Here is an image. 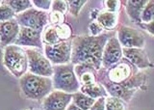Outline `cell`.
<instances>
[{"label": "cell", "instance_id": "277c9868", "mask_svg": "<svg viewBox=\"0 0 154 110\" xmlns=\"http://www.w3.org/2000/svg\"><path fill=\"white\" fill-rule=\"evenodd\" d=\"M72 63L65 65H55L54 74L52 76L53 87L63 92L74 94L81 88L80 81L77 78Z\"/></svg>", "mask_w": 154, "mask_h": 110}, {"label": "cell", "instance_id": "2e32d148", "mask_svg": "<svg viewBox=\"0 0 154 110\" xmlns=\"http://www.w3.org/2000/svg\"><path fill=\"white\" fill-rule=\"evenodd\" d=\"M147 3L148 1H146V0H136V1L129 0V1H122V4L125 6V9H126V13L128 17L134 22H142L141 16Z\"/></svg>", "mask_w": 154, "mask_h": 110}, {"label": "cell", "instance_id": "1f68e13d", "mask_svg": "<svg viewBox=\"0 0 154 110\" xmlns=\"http://www.w3.org/2000/svg\"><path fill=\"white\" fill-rule=\"evenodd\" d=\"M90 110H106V98H99Z\"/></svg>", "mask_w": 154, "mask_h": 110}, {"label": "cell", "instance_id": "5b68a950", "mask_svg": "<svg viewBox=\"0 0 154 110\" xmlns=\"http://www.w3.org/2000/svg\"><path fill=\"white\" fill-rule=\"evenodd\" d=\"M3 64L14 76L20 78L28 71V57L26 51L17 45L4 47Z\"/></svg>", "mask_w": 154, "mask_h": 110}, {"label": "cell", "instance_id": "f546056e", "mask_svg": "<svg viewBox=\"0 0 154 110\" xmlns=\"http://www.w3.org/2000/svg\"><path fill=\"white\" fill-rule=\"evenodd\" d=\"M89 30L91 32V36H98L103 32L104 29H103V27L99 24V22L96 20V21H93L90 23Z\"/></svg>", "mask_w": 154, "mask_h": 110}, {"label": "cell", "instance_id": "3957f363", "mask_svg": "<svg viewBox=\"0 0 154 110\" xmlns=\"http://www.w3.org/2000/svg\"><path fill=\"white\" fill-rule=\"evenodd\" d=\"M138 70L139 69L136 68L131 62L122 58L119 63L111 67L110 69H104V71L106 77L111 82L125 86L129 89L137 90L139 88V83L134 75L139 73Z\"/></svg>", "mask_w": 154, "mask_h": 110}, {"label": "cell", "instance_id": "30bf717a", "mask_svg": "<svg viewBox=\"0 0 154 110\" xmlns=\"http://www.w3.org/2000/svg\"><path fill=\"white\" fill-rule=\"evenodd\" d=\"M72 102V94L55 90L42 99L43 110H66Z\"/></svg>", "mask_w": 154, "mask_h": 110}, {"label": "cell", "instance_id": "f1b7e54d", "mask_svg": "<svg viewBox=\"0 0 154 110\" xmlns=\"http://www.w3.org/2000/svg\"><path fill=\"white\" fill-rule=\"evenodd\" d=\"M33 5L35 6L38 10H43V11H48L52 7V2L50 0H34Z\"/></svg>", "mask_w": 154, "mask_h": 110}, {"label": "cell", "instance_id": "8992f818", "mask_svg": "<svg viewBox=\"0 0 154 110\" xmlns=\"http://www.w3.org/2000/svg\"><path fill=\"white\" fill-rule=\"evenodd\" d=\"M25 51L28 57L29 73L45 77H52L54 74V66L45 55H43L40 50L33 49H27Z\"/></svg>", "mask_w": 154, "mask_h": 110}, {"label": "cell", "instance_id": "603a6c76", "mask_svg": "<svg viewBox=\"0 0 154 110\" xmlns=\"http://www.w3.org/2000/svg\"><path fill=\"white\" fill-rule=\"evenodd\" d=\"M106 110H126L124 100L115 97L106 98Z\"/></svg>", "mask_w": 154, "mask_h": 110}, {"label": "cell", "instance_id": "4fadbf2b", "mask_svg": "<svg viewBox=\"0 0 154 110\" xmlns=\"http://www.w3.org/2000/svg\"><path fill=\"white\" fill-rule=\"evenodd\" d=\"M19 30H20V25L18 24L17 20L1 22V25H0L1 46L6 47L11 46L13 42H16L19 34Z\"/></svg>", "mask_w": 154, "mask_h": 110}, {"label": "cell", "instance_id": "e575fe53", "mask_svg": "<svg viewBox=\"0 0 154 110\" xmlns=\"http://www.w3.org/2000/svg\"><path fill=\"white\" fill-rule=\"evenodd\" d=\"M26 110H33V109H26Z\"/></svg>", "mask_w": 154, "mask_h": 110}, {"label": "cell", "instance_id": "7a4b0ae2", "mask_svg": "<svg viewBox=\"0 0 154 110\" xmlns=\"http://www.w3.org/2000/svg\"><path fill=\"white\" fill-rule=\"evenodd\" d=\"M19 86L26 99L41 100L52 92L53 80L51 77L26 73L19 78Z\"/></svg>", "mask_w": 154, "mask_h": 110}, {"label": "cell", "instance_id": "cb8c5ba5", "mask_svg": "<svg viewBox=\"0 0 154 110\" xmlns=\"http://www.w3.org/2000/svg\"><path fill=\"white\" fill-rule=\"evenodd\" d=\"M141 20L146 23H149L154 20V0L148 1L146 6L144 7L141 16Z\"/></svg>", "mask_w": 154, "mask_h": 110}, {"label": "cell", "instance_id": "ac0fdd59", "mask_svg": "<svg viewBox=\"0 0 154 110\" xmlns=\"http://www.w3.org/2000/svg\"><path fill=\"white\" fill-rule=\"evenodd\" d=\"M96 20L99 22V24L103 27V29L111 31L117 27L118 14L109 12V11H104V12L99 13V15Z\"/></svg>", "mask_w": 154, "mask_h": 110}, {"label": "cell", "instance_id": "83f0119b", "mask_svg": "<svg viewBox=\"0 0 154 110\" xmlns=\"http://www.w3.org/2000/svg\"><path fill=\"white\" fill-rule=\"evenodd\" d=\"M69 8H67V2L66 1H62V0H55L52 2V7L51 11L59 12L62 14H65L67 12Z\"/></svg>", "mask_w": 154, "mask_h": 110}, {"label": "cell", "instance_id": "9c48e42d", "mask_svg": "<svg viewBox=\"0 0 154 110\" xmlns=\"http://www.w3.org/2000/svg\"><path fill=\"white\" fill-rule=\"evenodd\" d=\"M118 40L124 49H143L144 46V36L141 31L125 25L118 26Z\"/></svg>", "mask_w": 154, "mask_h": 110}, {"label": "cell", "instance_id": "44dd1931", "mask_svg": "<svg viewBox=\"0 0 154 110\" xmlns=\"http://www.w3.org/2000/svg\"><path fill=\"white\" fill-rule=\"evenodd\" d=\"M8 5L11 7L14 12L16 14H21L25 12L29 9L33 8V2L29 1V0H9V1H5Z\"/></svg>", "mask_w": 154, "mask_h": 110}, {"label": "cell", "instance_id": "52a82bcc", "mask_svg": "<svg viewBox=\"0 0 154 110\" xmlns=\"http://www.w3.org/2000/svg\"><path fill=\"white\" fill-rule=\"evenodd\" d=\"M16 20L20 26L28 27L41 32H42L43 28L49 23L48 14L45 11L38 10L35 8L18 14L16 17Z\"/></svg>", "mask_w": 154, "mask_h": 110}, {"label": "cell", "instance_id": "836d02e7", "mask_svg": "<svg viewBox=\"0 0 154 110\" xmlns=\"http://www.w3.org/2000/svg\"><path fill=\"white\" fill-rule=\"evenodd\" d=\"M66 110H83V109H81V108H79L77 105L75 104V103H73V102H71L69 106H67V108L66 109Z\"/></svg>", "mask_w": 154, "mask_h": 110}, {"label": "cell", "instance_id": "8fae6325", "mask_svg": "<svg viewBox=\"0 0 154 110\" xmlns=\"http://www.w3.org/2000/svg\"><path fill=\"white\" fill-rule=\"evenodd\" d=\"M122 49L119 40L112 37L104 47L102 55V68L108 70L122 59Z\"/></svg>", "mask_w": 154, "mask_h": 110}, {"label": "cell", "instance_id": "e0dca14e", "mask_svg": "<svg viewBox=\"0 0 154 110\" xmlns=\"http://www.w3.org/2000/svg\"><path fill=\"white\" fill-rule=\"evenodd\" d=\"M80 92L86 94L89 97L97 99L99 98H108L109 94L104 86L99 83L98 81L94 84L90 85H82L80 88Z\"/></svg>", "mask_w": 154, "mask_h": 110}, {"label": "cell", "instance_id": "6da1fadb", "mask_svg": "<svg viewBox=\"0 0 154 110\" xmlns=\"http://www.w3.org/2000/svg\"><path fill=\"white\" fill-rule=\"evenodd\" d=\"M114 37L113 33L105 32L98 36L83 35L72 39L71 62L73 65L86 64L99 71L102 67V55L108 41Z\"/></svg>", "mask_w": 154, "mask_h": 110}, {"label": "cell", "instance_id": "9a60e30c", "mask_svg": "<svg viewBox=\"0 0 154 110\" xmlns=\"http://www.w3.org/2000/svg\"><path fill=\"white\" fill-rule=\"evenodd\" d=\"M74 71L81 86L97 82V70H95L94 67L86 64H80L74 67Z\"/></svg>", "mask_w": 154, "mask_h": 110}, {"label": "cell", "instance_id": "ffe728a7", "mask_svg": "<svg viewBox=\"0 0 154 110\" xmlns=\"http://www.w3.org/2000/svg\"><path fill=\"white\" fill-rule=\"evenodd\" d=\"M42 42L45 46H54L61 42L54 26H47L42 33Z\"/></svg>", "mask_w": 154, "mask_h": 110}, {"label": "cell", "instance_id": "d4e9b609", "mask_svg": "<svg viewBox=\"0 0 154 110\" xmlns=\"http://www.w3.org/2000/svg\"><path fill=\"white\" fill-rule=\"evenodd\" d=\"M55 29H56V32L58 36H59L60 40L63 42V41H69L71 37V27L66 24V23H63V24H60V25H57V26H54Z\"/></svg>", "mask_w": 154, "mask_h": 110}, {"label": "cell", "instance_id": "4dcf8cb0", "mask_svg": "<svg viewBox=\"0 0 154 110\" xmlns=\"http://www.w3.org/2000/svg\"><path fill=\"white\" fill-rule=\"evenodd\" d=\"M119 4H120V1H117V0H109V1H105V6L107 8V11L112 12V13L118 12Z\"/></svg>", "mask_w": 154, "mask_h": 110}, {"label": "cell", "instance_id": "7c38bea8", "mask_svg": "<svg viewBox=\"0 0 154 110\" xmlns=\"http://www.w3.org/2000/svg\"><path fill=\"white\" fill-rule=\"evenodd\" d=\"M42 34L41 31H37L28 27L20 26L18 37L14 45L18 46H30L42 49Z\"/></svg>", "mask_w": 154, "mask_h": 110}, {"label": "cell", "instance_id": "d6a6232c", "mask_svg": "<svg viewBox=\"0 0 154 110\" xmlns=\"http://www.w3.org/2000/svg\"><path fill=\"white\" fill-rule=\"evenodd\" d=\"M143 26L144 29L147 30L151 35L154 36V20L151 21V22H149V23H146V25H143Z\"/></svg>", "mask_w": 154, "mask_h": 110}, {"label": "cell", "instance_id": "5bb4252c", "mask_svg": "<svg viewBox=\"0 0 154 110\" xmlns=\"http://www.w3.org/2000/svg\"><path fill=\"white\" fill-rule=\"evenodd\" d=\"M122 53L125 59L131 62L136 68L140 70L154 67L153 64L149 61L146 51L143 49H123Z\"/></svg>", "mask_w": 154, "mask_h": 110}, {"label": "cell", "instance_id": "4316f807", "mask_svg": "<svg viewBox=\"0 0 154 110\" xmlns=\"http://www.w3.org/2000/svg\"><path fill=\"white\" fill-rule=\"evenodd\" d=\"M48 18H49V23L51 26H57L65 23V15L59 12L51 11L48 14Z\"/></svg>", "mask_w": 154, "mask_h": 110}, {"label": "cell", "instance_id": "d6986e66", "mask_svg": "<svg viewBox=\"0 0 154 110\" xmlns=\"http://www.w3.org/2000/svg\"><path fill=\"white\" fill-rule=\"evenodd\" d=\"M95 99L89 97V96L80 92V91L72 94V102L83 110H90L95 102Z\"/></svg>", "mask_w": 154, "mask_h": 110}, {"label": "cell", "instance_id": "ba28073f", "mask_svg": "<svg viewBox=\"0 0 154 110\" xmlns=\"http://www.w3.org/2000/svg\"><path fill=\"white\" fill-rule=\"evenodd\" d=\"M45 55L53 66L65 65L71 62L72 42L71 41H63L54 46H45Z\"/></svg>", "mask_w": 154, "mask_h": 110}, {"label": "cell", "instance_id": "484cf974", "mask_svg": "<svg viewBox=\"0 0 154 110\" xmlns=\"http://www.w3.org/2000/svg\"><path fill=\"white\" fill-rule=\"evenodd\" d=\"M67 2V8H69V11L73 17H78L80 10L82 9L87 1L85 0H71V1H66Z\"/></svg>", "mask_w": 154, "mask_h": 110}, {"label": "cell", "instance_id": "7402d4cb", "mask_svg": "<svg viewBox=\"0 0 154 110\" xmlns=\"http://www.w3.org/2000/svg\"><path fill=\"white\" fill-rule=\"evenodd\" d=\"M14 17H17V14L14 12L13 9L6 2L2 1L1 6H0V20H1V22L14 20Z\"/></svg>", "mask_w": 154, "mask_h": 110}]
</instances>
